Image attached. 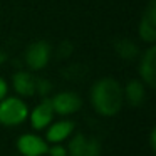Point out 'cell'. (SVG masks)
Wrapping results in <instances>:
<instances>
[{"instance_id": "obj_9", "label": "cell", "mask_w": 156, "mask_h": 156, "mask_svg": "<svg viewBox=\"0 0 156 156\" xmlns=\"http://www.w3.org/2000/svg\"><path fill=\"white\" fill-rule=\"evenodd\" d=\"M154 57H156V49L151 47L144 54V57H143V61H141V69H139V72H141V76H143V81L148 86H151V87L154 86V72H156Z\"/></svg>"}, {"instance_id": "obj_4", "label": "cell", "mask_w": 156, "mask_h": 156, "mask_svg": "<svg viewBox=\"0 0 156 156\" xmlns=\"http://www.w3.org/2000/svg\"><path fill=\"white\" fill-rule=\"evenodd\" d=\"M69 154L71 156H99L101 146L94 138L87 139L84 134H76L69 144Z\"/></svg>"}, {"instance_id": "obj_7", "label": "cell", "mask_w": 156, "mask_h": 156, "mask_svg": "<svg viewBox=\"0 0 156 156\" xmlns=\"http://www.w3.org/2000/svg\"><path fill=\"white\" fill-rule=\"evenodd\" d=\"M139 35L144 39L146 42H154L156 41V7L154 2L148 7L144 12L139 24Z\"/></svg>"}, {"instance_id": "obj_1", "label": "cell", "mask_w": 156, "mask_h": 156, "mask_svg": "<svg viewBox=\"0 0 156 156\" xmlns=\"http://www.w3.org/2000/svg\"><path fill=\"white\" fill-rule=\"evenodd\" d=\"M91 99H92V106L96 108V111L99 114L112 116L121 109L124 94H122V89L118 81H114L111 77H104L94 84Z\"/></svg>"}, {"instance_id": "obj_16", "label": "cell", "mask_w": 156, "mask_h": 156, "mask_svg": "<svg viewBox=\"0 0 156 156\" xmlns=\"http://www.w3.org/2000/svg\"><path fill=\"white\" fill-rule=\"evenodd\" d=\"M5 94H7V84L4 79H0V99H4Z\"/></svg>"}, {"instance_id": "obj_15", "label": "cell", "mask_w": 156, "mask_h": 156, "mask_svg": "<svg viewBox=\"0 0 156 156\" xmlns=\"http://www.w3.org/2000/svg\"><path fill=\"white\" fill-rule=\"evenodd\" d=\"M47 153L51 156H66L67 154L66 148H62V146H52V148H47Z\"/></svg>"}, {"instance_id": "obj_10", "label": "cell", "mask_w": 156, "mask_h": 156, "mask_svg": "<svg viewBox=\"0 0 156 156\" xmlns=\"http://www.w3.org/2000/svg\"><path fill=\"white\" fill-rule=\"evenodd\" d=\"M14 87L22 96H32L35 92V79L29 72H17L14 76Z\"/></svg>"}, {"instance_id": "obj_2", "label": "cell", "mask_w": 156, "mask_h": 156, "mask_svg": "<svg viewBox=\"0 0 156 156\" xmlns=\"http://www.w3.org/2000/svg\"><path fill=\"white\" fill-rule=\"evenodd\" d=\"M29 111L27 106L17 98H9L0 102V122L5 126H17L25 121Z\"/></svg>"}, {"instance_id": "obj_3", "label": "cell", "mask_w": 156, "mask_h": 156, "mask_svg": "<svg viewBox=\"0 0 156 156\" xmlns=\"http://www.w3.org/2000/svg\"><path fill=\"white\" fill-rule=\"evenodd\" d=\"M49 57H51V47L44 41L32 42L25 51V62L32 71H39V69L45 67Z\"/></svg>"}, {"instance_id": "obj_12", "label": "cell", "mask_w": 156, "mask_h": 156, "mask_svg": "<svg viewBox=\"0 0 156 156\" xmlns=\"http://www.w3.org/2000/svg\"><path fill=\"white\" fill-rule=\"evenodd\" d=\"M128 99V102L131 106H139L143 101H144V86L139 81H129L128 86H126V91L122 92Z\"/></svg>"}, {"instance_id": "obj_5", "label": "cell", "mask_w": 156, "mask_h": 156, "mask_svg": "<svg viewBox=\"0 0 156 156\" xmlns=\"http://www.w3.org/2000/svg\"><path fill=\"white\" fill-rule=\"evenodd\" d=\"M51 104L57 114H72L82 106V101L76 92H61L52 99Z\"/></svg>"}, {"instance_id": "obj_6", "label": "cell", "mask_w": 156, "mask_h": 156, "mask_svg": "<svg viewBox=\"0 0 156 156\" xmlns=\"http://www.w3.org/2000/svg\"><path fill=\"white\" fill-rule=\"evenodd\" d=\"M17 148L24 156H42L47 153V143L34 134H24L19 138Z\"/></svg>"}, {"instance_id": "obj_17", "label": "cell", "mask_w": 156, "mask_h": 156, "mask_svg": "<svg viewBox=\"0 0 156 156\" xmlns=\"http://www.w3.org/2000/svg\"><path fill=\"white\" fill-rule=\"evenodd\" d=\"M5 59H7V54H5V52L2 51V49H0V64H4Z\"/></svg>"}, {"instance_id": "obj_8", "label": "cell", "mask_w": 156, "mask_h": 156, "mask_svg": "<svg viewBox=\"0 0 156 156\" xmlns=\"http://www.w3.org/2000/svg\"><path fill=\"white\" fill-rule=\"evenodd\" d=\"M52 116H54V109L49 99L42 101L41 104L35 108V111L32 112V126L35 129H44L45 126H49V122L52 121Z\"/></svg>"}, {"instance_id": "obj_13", "label": "cell", "mask_w": 156, "mask_h": 156, "mask_svg": "<svg viewBox=\"0 0 156 156\" xmlns=\"http://www.w3.org/2000/svg\"><path fill=\"white\" fill-rule=\"evenodd\" d=\"M116 52L121 55L122 59H133L136 54H138V47H136L134 42L128 41V39H118L114 44Z\"/></svg>"}, {"instance_id": "obj_14", "label": "cell", "mask_w": 156, "mask_h": 156, "mask_svg": "<svg viewBox=\"0 0 156 156\" xmlns=\"http://www.w3.org/2000/svg\"><path fill=\"white\" fill-rule=\"evenodd\" d=\"M72 44L69 41H62V44L59 45V57H69L72 52Z\"/></svg>"}, {"instance_id": "obj_11", "label": "cell", "mask_w": 156, "mask_h": 156, "mask_svg": "<svg viewBox=\"0 0 156 156\" xmlns=\"http://www.w3.org/2000/svg\"><path fill=\"white\" fill-rule=\"evenodd\" d=\"M72 129H74V122H71V121L54 122L47 131V139L52 141V143H59V141H62V139L67 138V136L72 133Z\"/></svg>"}]
</instances>
